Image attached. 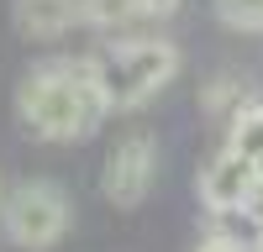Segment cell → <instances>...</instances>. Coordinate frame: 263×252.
<instances>
[{
  "mask_svg": "<svg viewBox=\"0 0 263 252\" xmlns=\"http://www.w3.org/2000/svg\"><path fill=\"white\" fill-rule=\"evenodd\" d=\"M0 226H6V237L16 247L48 252V247H58L63 237H69L74 205H69V195H63L58 184L32 179V184H21V189L6 195V205H0Z\"/></svg>",
  "mask_w": 263,
  "mask_h": 252,
  "instance_id": "obj_3",
  "label": "cell"
},
{
  "mask_svg": "<svg viewBox=\"0 0 263 252\" xmlns=\"http://www.w3.org/2000/svg\"><path fill=\"white\" fill-rule=\"evenodd\" d=\"M16 116L37 142H84L105 116V100L90 79V63L32 69L16 90Z\"/></svg>",
  "mask_w": 263,
  "mask_h": 252,
  "instance_id": "obj_1",
  "label": "cell"
},
{
  "mask_svg": "<svg viewBox=\"0 0 263 252\" xmlns=\"http://www.w3.org/2000/svg\"><path fill=\"white\" fill-rule=\"evenodd\" d=\"M216 16L237 32H263V0H216Z\"/></svg>",
  "mask_w": 263,
  "mask_h": 252,
  "instance_id": "obj_9",
  "label": "cell"
},
{
  "mask_svg": "<svg viewBox=\"0 0 263 252\" xmlns=\"http://www.w3.org/2000/svg\"><path fill=\"white\" fill-rule=\"evenodd\" d=\"M153 179H158V142H153L147 132H126L111 153H105L100 195L116 210H137L153 195Z\"/></svg>",
  "mask_w": 263,
  "mask_h": 252,
  "instance_id": "obj_4",
  "label": "cell"
},
{
  "mask_svg": "<svg viewBox=\"0 0 263 252\" xmlns=\"http://www.w3.org/2000/svg\"><path fill=\"white\" fill-rule=\"evenodd\" d=\"M200 252H258L253 242H242V237H227V231H216V237H205L200 242Z\"/></svg>",
  "mask_w": 263,
  "mask_h": 252,
  "instance_id": "obj_12",
  "label": "cell"
},
{
  "mask_svg": "<svg viewBox=\"0 0 263 252\" xmlns=\"http://www.w3.org/2000/svg\"><path fill=\"white\" fill-rule=\"evenodd\" d=\"M184 0H137V21H168V16H179Z\"/></svg>",
  "mask_w": 263,
  "mask_h": 252,
  "instance_id": "obj_11",
  "label": "cell"
},
{
  "mask_svg": "<svg viewBox=\"0 0 263 252\" xmlns=\"http://www.w3.org/2000/svg\"><path fill=\"white\" fill-rule=\"evenodd\" d=\"M90 63V79L105 100V111H137L147 105L158 90H168L174 74H179V48L163 37H132L121 48H105Z\"/></svg>",
  "mask_w": 263,
  "mask_h": 252,
  "instance_id": "obj_2",
  "label": "cell"
},
{
  "mask_svg": "<svg viewBox=\"0 0 263 252\" xmlns=\"http://www.w3.org/2000/svg\"><path fill=\"white\" fill-rule=\"evenodd\" d=\"M227 105L242 111V90H237V79H216L211 90H205V111H227Z\"/></svg>",
  "mask_w": 263,
  "mask_h": 252,
  "instance_id": "obj_10",
  "label": "cell"
},
{
  "mask_svg": "<svg viewBox=\"0 0 263 252\" xmlns=\"http://www.w3.org/2000/svg\"><path fill=\"white\" fill-rule=\"evenodd\" d=\"M232 153H242L258 174H263V105H242L232 111V137H227Z\"/></svg>",
  "mask_w": 263,
  "mask_h": 252,
  "instance_id": "obj_7",
  "label": "cell"
},
{
  "mask_svg": "<svg viewBox=\"0 0 263 252\" xmlns=\"http://www.w3.org/2000/svg\"><path fill=\"white\" fill-rule=\"evenodd\" d=\"M79 6V21H90L100 32H121L137 21V0H74Z\"/></svg>",
  "mask_w": 263,
  "mask_h": 252,
  "instance_id": "obj_8",
  "label": "cell"
},
{
  "mask_svg": "<svg viewBox=\"0 0 263 252\" xmlns=\"http://www.w3.org/2000/svg\"><path fill=\"white\" fill-rule=\"evenodd\" d=\"M11 21L32 42H58L69 27H79V6L74 0H11Z\"/></svg>",
  "mask_w": 263,
  "mask_h": 252,
  "instance_id": "obj_6",
  "label": "cell"
},
{
  "mask_svg": "<svg viewBox=\"0 0 263 252\" xmlns=\"http://www.w3.org/2000/svg\"><path fill=\"white\" fill-rule=\"evenodd\" d=\"M253 179H258V168L242 158V153H216L211 163H205V174H200V205L211 210V216H232L237 205L248 200V189H253Z\"/></svg>",
  "mask_w": 263,
  "mask_h": 252,
  "instance_id": "obj_5",
  "label": "cell"
}]
</instances>
